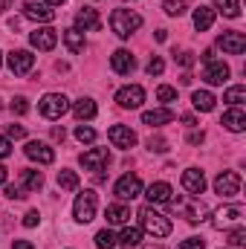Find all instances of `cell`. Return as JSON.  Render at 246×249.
Here are the masks:
<instances>
[{
  "label": "cell",
  "mask_w": 246,
  "mask_h": 249,
  "mask_svg": "<svg viewBox=\"0 0 246 249\" xmlns=\"http://www.w3.org/2000/svg\"><path fill=\"white\" fill-rule=\"evenodd\" d=\"M211 23H214V9H209V6H197V9H194V26H197V32L211 29Z\"/></svg>",
  "instance_id": "cell-23"
},
{
  "label": "cell",
  "mask_w": 246,
  "mask_h": 249,
  "mask_svg": "<svg viewBox=\"0 0 246 249\" xmlns=\"http://www.w3.org/2000/svg\"><path fill=\"white\" fill-rule=\"evenodd\" d=\"M3 183H6V168L0 165V186H3Z\"/></svg>",
  "instance_id": "cell-52"
},
{
  "label": "cell",
  "mask_w": 246,
  "mask_h": 249,
  "mask_svg": "<svg viewBox=\"0 0 246 249\" xmlns=\"http://www.w3.org/2000/svg\"><path fill=\"white\" fill-rule=\"evenodd\" d=\"M75 139H78V142H87V145H90V142L96 139V130H93L90 124H78V127H75Z\"/></svg>",
  "instance_id": "cell-37"
},
{
  "label": "cell",
  "mask_w": 246,
  "mask_h": 249,
  "mask_svg": "<svg viewBox=\"0 0 246 249\" xmlns=\"http://www.w3.org/2000/svg\"><path fill=\"white\" fill-rule=\"evenodd\" d=\"M113 194H116L119 200H136V197L142 194V180H139L136 174H124V177L116 180Z\"/></svg>",
  "instance_id": "cell-7"
},
{
  "label": "cell",
  "mask_w": 246,
  "mask_h": 249,
  "mask_svg": "<svg viewBox=\"0 0 246 249\" xmlns=\"http://www.w3.org/2000/svg\"><path fill=\"white\" fill-rule=\"evenodd\" d=\"M32 67H35V55L29 50H12L9 53V70L15 75H26Z\"/></svg>",
  "instance_id": "cell-12"
},
{
  "label": "cell",
  "mask_w": 246,
  "mask_h": 249,
  "mask_svg": "<svg viewBox=\"0 0 246 249\" xmlns=\"http://www.w3.org/2000/svg\"><path fill=\"white\" fill-rule=\"evenodd\" d=\"M78 162L84 165V171H105V165L110 162V154L107 148H90L78 157Z\"/></svg>",
  "instance_id": "cell-8"
},
{
  "label": "cell",
  "mask_w": 246,
  "mask_h": 249,
  "mask_svg": "<svg viewBox=\"0 0 246 249\" xmlns=\"http://www.w3.org/2000/svg\"><path fill=\"white\" fill-rule=\"evenodd\" d=\"M244 214H246V209L244 206H220L214 214H211V226L214 229H229V226H238L241 220H244Z\"/></svg>",
  "instance_id": "cell-6"
},
{
  "label": "cell",
  "mask_w": 246,
  "mask_h": 249,
  "mask_svg": "<svg viewBox=\"0 0 246 249\" xmlns=\"http://www.w3.org/2000/svg\"><path fill=\"white\" fill-rule=\"evenodd\" d=\"M157 99L159 102H177V87H168V84H162V87H157Z\"/></svg>",
  "instance_id": "cell-36"
},
{
  "label": "cell",
  "mask_w": 246,
  "mask_h": 249,
  "mask_svg": "<svg viewBox=\"0 0 246 249\" xmlns=\"http://www.w3.org/2000/svg\"><path fill=\"white\" fill-rule=\"evenodd\" d=\"M217 44H220L223 53H229V55H241V53L246 50L244 32H223V35L217 38Z\"/></svg>",
  "instance_id": "cell-17"
},
{
  "label": "cell",
  "mask_w": 246,
  "mask_h": 249,
  "mask_svg": "<svg viewBox=\"0 0 246 249\" xmlns=\"http://www.w3.org/2000/svg\"><path fill=\"white\" fill-rule=\"evenodd\" d=\"M214 6H217V12H223L226 18H238V15H241V3H238V0H214Z\"/></svg>",
  "instance_id": "cell-33"
},
{
  "label": "cell",
  "mask_w": 246,
  "mask_h": 249,
  "mask_svg": "<svg viewBox=\"0 0 246 249\" xmlns=\"http://www.w3.org/2000/svg\"><path fill=\"white\" fill-rule=\"evenodd\" d=\"M38 220H41V214L32 209V212H26V217H23V226H26V229H32V226H38Z\"/></svg>",
  "instance_id": "cell-45"
},
{
  "label": "cell",
  "mask_w": 246,
  "mask_h": 249,
  "mask_svg": "<svg viewBox=\"0 0 246 249\" xmlns=\"http://www.w3.org/2000/svg\"><path fill=\"white\" fill-rule=\"evenodd\" d=\"M44 3H47V6H61L64 0H44Z\"/></svg>",
  "instance_id": "cell-53"
},
{
  "label": "cell",
  "mask_w": 246,
  "mask_h": 249,
  "mask_svg": "<svg viewBox=\"0 0 246 249\" xmlns=\"http://www.w3.org/2000/svg\"><path fill=\"white\" fill-rule=\"evenodd\" d=\"M96 247H99V249H113V247H116L113 232H110V229H102V232L96 235Z\"/></svg>",
  "instance_id": "cell-34"
},
{
  "label": "cell",
  "mask_w": 246,
  "mask_h": 249,
  "mask_svg": "<svg viewBox=\"0 0 246 249\" xmlns=\"http://www.w3.org/2000/svg\"><path fill=\"white\" fill-rule=\"evenodd\" d=\"M139 223H142V229H145L148 235H154V238H168V235H171V220H168L165 214H159L154 206H142V209H139Z\"/></svg>",
  "instance_id": "cell-1"
},
{
  "label": "cell",
  "mask_w": 246,
  "mask_h": 249,
  "mask_svg": "<svg viewBox=\"0 0 246 249\" xmlns=\"http://www.w3.org/2000/svg\"><path fill=\"white\" fill-rule=\"evenodd\" d=\"M223 102H229L232 107H241V105L246 102V87H244V84L229 87V90H226V96H223Z\"/></svg>",
  "instance_id": "cell-31"
},
{
  "label": "cell",
  "mask_w": 246,
  "mask_h": 249,
  "mask_svg": "<svg viewBox=\"0 0 246 249\" xmlns=\"http://www.w3.org/2000/svg\"><path fill=\"white\" fill-rule=\"evenodd\" d=\"M162 9H165V15H171V18H180L185 12V0H165Z\"/></svg>",
  "instance_id": "cell-35"
},
{
  "label": "cell",
  "mask_w": 246,
  "mask_h": 249,
  "mask_svg": "<svg viewBox=\"0 0 246 249\" xmlns=\"http://www.w3.org/2000/svg\"><path fill=\"white\" fill-rule=\"evenodd\" d=\"M9 107H12V113H18V116H23V113L29 110V105H26V99H23V96L12 99V105H9Z\"/></svg>",
  "instance_id": "cell-40"
},
{
  "label": "cell",
  "mask_w": 246,
  "mask_h": 249,
  "mask_svg": "<svg viewBox=\"0 0 246 249\" xmlns=\"http://www.w3.org/2000/svg\"><path fill=\"white\" fill-rule=\"evenodd\" d=\"M171 194H174V191H171L168 183H151V186H148V200H151V203H168Z\"/></svg>",
  "instance_id": "cell-27"
},
{
  "label": "cell",
  "mask_w": 246,
  "mask_h": 249,
  "mask_svg": "<svg viewBox=\"0 0 246 249\" xmlns=\"http://www.w3.org/2000/svg\"><path fill=\"white\" fill-rule=\"evenodd\" d=\"M119 244L127 247V249L139 247V244H142V229H136V226H124V232L119 235Z\"/></svg>",
  "instance_id": "cell-30"
},
{
  "label": "cell",
  "mask_w": 246,
  "mask_h": 249,
  "mask_svg": "<svg viewBox=\"0 0 246 249\" xmlns=\"http://www.w3.org/2000/svg\"><path fill=\"white\" fill-rule=\"evenodd\" d=\"M99 26H102V20H99V12H96V9L84 6V9L75 12V29H78V32H96Z\"/></svg>",
  "instance_id": "cell-16"
},
{
  "label": "cell",
  "mask_w": 246,
  "mask_h": 249,
  "mask_svg": "<svg viewBox=\"0 0 246 249\" xmlns=\"http://www.w3.org/2000/svg\"><path fill=\"white\" fill-rule=\"evenodd\" d=\"M162 70H165V61H162L159 55H154V58L148 61V75H162Z\"/></svg>",
  "instance_id": "cell-39"
},
{
  "label": "cell",
  "mask_w": 246,
  "mask_h": 249,
  "mask_svg": "<svg viewBox=\"0 0 246 249\" xmlns=\"http://www.w3.org/2000/svg\"><path fill=\"white\" fill-rule=\"evenodd\" d=\"M165 145H168V142H165L162 136H151V139H148V148H151V151H157V154H162V151H165Z\"/></svg>",
  "instance_id": "cell-42"
},
{
  "label": "cell",
  "mask_w": 246,
  "mask_h": 249,
  "mask_svg": "<svg viewBox=\"0 0 246 249\" xmlns=\"http://www.w3.org/2000/svg\"><path fill=\"white\" fill-rule=\"evenodd\" d=\"M220 124H223L226 130H232V133H241V130H246V113L241 110V107H232V110L223 113Z\"/></svg>",
  "instance_id": "cell-20"
},
{
  "label": "cell",
  "mask_w": 246,
  "mask_h": 249,
  "mask_svg": "<svg viewBox=\"0 0 246 249\" xmlns=\"http://www.w3.org/2000/svg\"><path fill=\"white\" fill-rule=\"evenodd\" d=\"M58 186L67 188V191H75V188H78V174L70 171V168H61V171H58Z\"/></svg>",
  "instance_id": "cell-32"
},
{
  "label": "cell",
  "mask_w": 246,
  "mask_h": 249,
  "mask_svg": "<svg viewBox=\"0 0 246 249\" xmlns=\"http://www.w3.org/2000/svg\"><path fill=\"white\" fill-rule=\"evenodd\" d=\"M203 78H206V84H223V81L229 78V67H226L223 61L206 64V70H203Z\"/></svg>",
  "instance_id": "cell-21"
},
{
  "label": "cell",
  "mask_w": 246,
  "mask_h": 249,
  "mask_svg": "<svg viewBox=\"0 0 246 249\" xmlns=\"http://www.w3.org/2000/svg\"><path fill=\"white\" fill-rule=\"evenodd\" d=\"M12 249H35L29 241H12Z\"/></svg>",
  "instance_id": "cell-48"
},
{
  "label": "cell",
  "mask_w": 246,
  "mask_h": 249,
  "mask_svg": "<svg viewBox=\"0 0 246 249\" xmlns=\"http://www.w3.org/2000/svg\"><path fill=\"white\" fill-rule=\"evenodd\" d=\"M142 122L151 124V127H159V124H168L174 122V110H168V107H157V110H145L142 113Z\"/></svg>",
  "instance_id": "cell-22"
},
{
  "label": "cell",
  "mask_w": 246,
  "mask_h": 249,
  "mask_svg": "<svg viewBox=\"0 0 246 249\" xmlns=\"http://www.w3.org/2000/svg\"><path fill=\"white\" fill-rule=\"evenodd\" d=\"M107 139H110L116 148H122V151H130V148L136 145V133H133L130 127H124V124H113V127L107 130Z\"/></svg>",
  "instance_id": "cell-15"
},
{
  "label": "cell",
  "mask_w": 246,
  "mask_h": 249,
  "mask_svg": "<svg viewBox=\"0 0 246 249\" xmlns=\"http://www.w3.org/2000/svg\"><path fill=\"white\" fill-rule=\"evenodd\" d=\"M23 151H26V157H29V160H35V162H41V165L55 162V151H53L47 142H35V139H32V142H26V148H23Z\"/></svg>",
  "instance_id": "cell-14"
},
{
  "label": "cell",
  "mask_w": 246,
  "mask_h": 249,
  "mask_svg": "<svg viewBox=\"0 0 246 249\" xmlns=\"http://www.w3.org/2000/svg\"><path fill=\"white\" fill-rule=\"evenodd\" d=\"M12 3H15V0H0V12H6V9H9Z\"/></svg>",
  "instance_id": "cell-51"
},
{
  "label": "cell",
  "mask_w": 246,
  "mask_h": 249,
  "mask_svg": "<svg viewBox=\"0 0 246 249\" xmlns=\"http://www.w3.org/2000/svg\"><path fill=\"white\" fill-rule=\"evenodd\" d=\"M174 209H180V214H183L188 223H203L206 217H209V209L203 206V200H197V197H171L168 200Z\"/></svg>",
  "instance_id": "cell-3"
},
{
  "label": "cell",
  "mask_w": 246,
  "mask_h": 249,
  "mask_svg": "<svg viewBox=\"0 0 246 249\" xmlns=\"http://www.w3.org/2000/svg\"><path fill=\"white\" fill-rule=\"evenodd\" d=\"M23 136H26V130L20 124H9L6 127V139H23Z\"/></svg>",
  "instance_id": "cell-41"
},
{
  "label": "cell",
  "mask_w": 246,
  "mask_h": 249,
  "mask_svg": "<svg viewBox=\"0 0 246 249\" xmlns=\"http://www.w3.org/2000/svg\"><path fill=\"white\" fill-rule=\"evenodd\" d=\"M6 197H9V200H23L26 194H23L20 186H6Z\"/></svg>",
  "instance_id": "cell-44"
},
{
  "label": "cell",
  "mask_w": 246,
  "mask_h": 249,
  "mask_svg": "<svg viewBox=\"0 0 246 249\" xmlns=\"http://www.w3.org/2000/svg\"><path fill=\"white\" fill-rule=\"evenodd\" d=\"M214 96L209 93V90H194L191 93V105L197 107V110H203V113H209V110H214Z\"/></svg>",
  "instance_id": "cell-26"
},
{
  "label": "cell",
  "mask_w": 246,
  "mask_h": 249,
  "mask_svg": "<svg viewBox=\"0 0 246 249\" xmlns=\"http://www.w3.org/2000/svg\"><path fill=\"white\" fill-rule=\"evenodd\" d=\"M0 64H3V58H0Z\"/></svg>",
  "instance_id": "cell-55"
},
{
  "label": "cell",
  "mask_w": 246,
  "mask_h": 249,
  "mask_svg": "<svg viewBox=\"0 0 246 249\" xmlns=\"http://www.w3.org/2000/svg\"><path fill=\"white\" fill-rule=\"evenodd\" d=\"M72 113H75L78 122H90V119L96 116V102H93V99H78V102L72 105Z\"/></svg>",
  "instance_id": "cell-24"
},
{
  "label": "cell",
  "mask_w": 246,
  "mask_h": 249,
  "mask_svg": "<svg viewBox=\"0 0 246 249\" xmlns=\"http://www.w3.org/2000/svg\"><path fill=\"white\" fill-rule=\"evenodd\" d=\"M12 154V139H6V136H0V160H6Z\"/></svg>",
  "instance_id": "cell-46"
},
{
  "label": "cell",
  "mask_w": 246,
  "mask_h": 249,
  "mask_svg": "<svg viewBox=\"0 0 246 249\" xmlns=\"http://www.w3.org/2000/svg\"><path fill=\"white\" fill-rule=\"evenodd\" d=\"M183 188L188 194H203L206 191V177L200 168H185L183 171Z\"/></svg>",
  "instance_id": "cell-18"
},
{
  "label": "cell",
  "mask_w": 246,
  "mask_h": 249,
  "mask_svg": "<svg viewBox=\"0 0 246 249\" xmlns=\"http://www.w3.org/2000/svg\"><path fill=\"white\" fill-rule=\"evenodd\" d=\"M151 249H162V247H151Z\"/></svg>",
  "instance_id": "cell-54"
},
{
  "label": "cell",
  "mask_w": 246,
  "mask_h": 249,
  "mask_svg": "<svg viewBox=\"0 0 246 249\" xmlns=\"http://www.w3.org/2000/svg\"><path fill=\"white\" fill-rule=\"evenodd\" d=\"M177 64H180V67H191V64H194V53H180V55H177Z\"/></svg>",
  "instance_id": "cell-47"
},
{
  "label": "cell",
  "mask_w": 246,
  "mask_h": 249,
  "mask_svg": "<svg viewBox=\"0 0 246 249\" xmlns=\"http://www.w3.org/2000/svg\"><path fill=\"white\" fill-rule=\"evenodd\" d=\"M96 206H99V197H96L93 188H87V191H81V194L75 197V203H72V217H75L78 223H90V220L96 217Z\"/></svg>",
  "instance_id": "cell-4"
},
{
  "label": "cell",
  "mask_w": 246,
  "mask_h": 249,
  "mask_svg": "<svg viewBox=\"0 0 246 249\" xmlns=\"http://www.w3.org/2000/svg\"><path fill=\"white\" fill-rule=\"evenodd\" d=\"M110 67H113V72H119V75H127V72H133V67H136V58H133L127 50H116V53L110 55Z\"/></svg>",
  "instance_id": "cell-19"
},
{
  "label": "cell",
  "mask_w": 246,
  "mask_h": 249,
  "mask_svg": "<svg viewBox=\"0 0 246 249\" xmlns=\"http://www.w3.org/2000/svg\"><path fill=\"white\" fill-rule=\"evenodd\" d=\"M38 110L44 119H61L64 113L70 110V99L64 93H47L41 102H38Z\"/></svg>",
  "instance_id": "cell-5"
},
{
  "label": "cell",
  "mask_w": 246,
  "mask_h": 249,
  "mask_svg": "<svg viewBox=\"0 0 246 249\" xmlns=\"http://www.w3.org/2000/svg\"><path fill=\"white\" fill-rule=\"evenodd\" d=\"M105 217H107V223H113V226H124V223L130 220V209H127V206H122V203H116V206H107Z\"/></svg>",
  "instance_id": "cell-25"
},
{
  "label": "cell",
  "mask_w": 246,
  "mask_h": 249,
  "mask_svg": "<svg viewBox=\"0 0 246 249\" xmlns=\"http://www.w3.org/2000/svg\"><path fill=\"white\" fill-rule=\"evenodd\" d=\"M44 186V174L41 171H20V188L23 191H38V188Z\"/></svg>",
  "instance_id": "cell-29"
},
{
  "label": "cell",
  "mask_w": 246,
  "mask_h": 249,
  "mask_svg": "<svg viewBox=\"0 0 246 249\" xmlns=\"http://www.w3.org/2000/svg\"><path fill=\"white\" fill-rule=\"evenodd\" d=\"M139 26H142L139 12H133V9H113V15H110V29H113L119 38H130Z\"/></svg>",
  "instance_id": "cell-2"
},
{
  "label": "cell",
  "mask_w": 246,
  "mask_h": 249,
  "mask_svg": "<svg viewBox=\"0 0 246 249\" xmlns=\"http://www.w3.org/2000/svg\"><path fill=\"white\" fill-rule=\"evenodd\" d=\"M23 18L38 20V23H50V20H55V9L47 6V3H35V0H29V3H23Z\"/></svg>",
  "instance_id": "cell-13"
},
{
  "label": "cell",
  "mask_w": 246,
  "mask_h": 249,
  "mask_svg": "<svg viewBox=\"0 0 246 249\" xmlns=\"http://www.w3.org/2000/svg\"><path fill=\"white\" fill-rule=\"evenodd\" d=\"M64 44H67V50H70L72 55L84 53V32H78V29H67V32H64Z\"/></svg>",
  "instance_id": "cell-28"
},
{
  "label": "cell",
  "mask_w": 246,
  "mask_h": 249,
  "mask_svg": "<svg viewBox=\"0 0 246 249\" xmlns=\"http://www.w3.org/2000/svg\"><path fill=\"white\" fill-rule=\"evenodd\" d=\"M214 191L220 197H235L241 191V174L238 171H220L214 180Z\"/></svg>",
  "instance_id": "cell-10"
},
{
  "label": "cell",
  "mask_w": 246,
  "mask_h": 249,
  "mask_svg": "<svg viewBox=\"0 0 246 249\" xmlns=\"http://www.w3.org/2000/svg\"><path fill=\"white\" fill-rule=\"evenodd\" d=\"M116 102H119V107H124V110H136L145 102V90L139 84H127V87H122L116 93Z\"/></svg>",
  "instance_id": "cell-9"
},
{
  "label": "cell",
  "mask_w": 246,
  "mask_h": 249,
  "mask_svg": "<svg viewBox=\"0 0 246 249\" xmlns=\"http://www.w3.org/2000/svg\"><path fill=\"white\" fill-rule=\"evenodd\" d=\"M29 44H32L35 50L50 53V50H55V44H58V32H55L53 26H38V29L29 35Z\"/></svg>",
  "instance_id": "cell-11"
},
{
  "label": "cell",
  "mask_w": 246,
  "mask_h": 249,
  "mask_svg": "<svg viewBox=\"0 0 246 249\" xmlns=\"http://www.w3.org/2000/svg\"><path fill=\"white\" fill-rule=\"evenodd\" d=\"M180 249H206V241L203 238H188V241L180 244Z\"/></svg>",
  "instance_id": "cell-43"
},
{
  "label": "cell",
  "mask_w": 246,
  "mask_h": 249,
  "mask_svg": "<svg viewBox=\"0 0 246 249\" xmlns=\"http://www.w3.org/2000/svg\"><path fill=\"white\" fill-rule=\"evenodd\" d=\"M229 244H232V247H244L246 244V229L244 226H238V229L229 232Z\"/></svg>",
  "instance_id": "cell-38"
},
{
  "label": "cell",
  "mask_w": 246,
  "mask_h": 249,
  "mask_svg": "<svg viewBox=\"0 0 246 249\" xmlns=\"http://www.w3.org/2000/svg\"><path fill=\"white\" fill-rule=\"evenodd\" d=\"M188 142H191V145H197V142H203V133H191V136H188Z\"/></svg>",
  "instance_id": "cell-50"
},
{
  "label": "cell",
  "mask_w": 246,
  "mask_h": 249,
  "mask_svg": "<svg viewBox=\"0 0 246 249\" xmlns=\"http://www.w3.org/2000/svg\"><path fill=\"white\" fill-rule=\"evenodd\" d=\"M64 136H67V133H64V127H53V139H61V142H64Z\"/></svg>",
  "instance_id": "cell-49"
}]
</instances>
